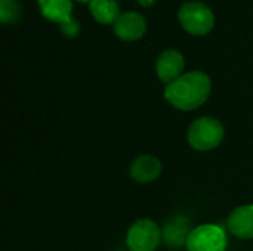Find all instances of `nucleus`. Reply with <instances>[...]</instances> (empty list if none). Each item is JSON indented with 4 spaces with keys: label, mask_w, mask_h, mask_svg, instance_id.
<instances>
[{
    "label": "nucleus",
    "mask_w": 253,
    "mask_h": 251,
    "mask_svg": "<svg viewBox=\"0 0 253 251\" xmlns=\"http://www.w3.org/2000/svg\"><path fill=\"white\" fill-rule=\"evenodd\" d=\"M184 67H185L184 56L178 50H165L163 53H160L156 62L157 75L163 83H166V86L173 83L182 75Z\"/></svg>",
    "instance_id": "nucleus-7"
},
{
    "label": "nucleus",
    "mask_w": 253,
    "mask_h": 251,
    "mask_svg": "<svg viewBox=\"0 0 253 251\" xmlns=\"http://www.w3.org/2000/svg\"><path fill=\"white\" fill-rule=\"evenodd\" d=\"M160 243L162 229L151 219L136 220L126 235V246L130 251H154Z\"/></svg>",
    "instance_id": "nucleus-4"
},
{
    "label": "nucleus",
    "mask_w": 253,
    "mask_h": 251,
    "mask_svg": "<svg viewBox=\"0 0 253 251\" xmlns=\"http://www.w3.org/2000/svg\"><path fill=\"white\" fill-rule=\"evenodd\" d=\"M89 9L92 16L101 24H114L120 16V7L116 0H92Z\"/></svg>",
    "instance_id": "nucleus-12"
},
{
    "label": "nucleus",
    "mask_w": 253,
    "mask_h": 251,
    "mask_svg": "<svg viewBox=\"0 0 253 251\" xmlns=\"http://www.w3.org/2000/svg\"><path fill=\"white\" fill-rule=\"evenodd\" d=\"M211 90V78L202 71H191L168 84L165 98L170 105L181 111H193L208 101Z\"/></svg>",
    "instance_id": "nucleus-1"
},
{
    "label": "nucleus",
    "mask_w": 253,
    "mask_h": 251,
    "mask_svg": "<svg viewBox=\"0 0 253 251\" xmlns=\"http://www.w3.org/2000/svg\"><path fill=\"white\" fill-rule=\"evenodd\" d=\"M77 1H89V3H90L92 0H77Z\"/></svg>",
    "instance_id": "nucleus-16"
},
{
    "label": "nucleus",
    "mask_w": 253,
    "mask_h": 251,
    "mask_svg": "<svg viewBox=\"0 0 253 251\" xmlns=\"http://www.w3.org/2000/svg\"><path fill=\"white\" fill-rule=\"evenodd\" d=\"M190 232V220L182 215H175L165 223L162 229V241L169 249H181L187 246Z\"/></svg>",
    "instance_id": "nucleus-6"
},
{
    "label": "nucleus",
    "mask_w": 253,
    "mask_h": 251,
    "mask_svg": "<svg viewBox=\"0 0 253 251\" xmlns=\"http://www.w3.org/2000/svg\"><path fill=\"white\" fill-rule=\"evenodd\" d=\"M145 31H147L145 19L142 15L136 12L122 13L114 22V34L125 41L138 40L145 34Z\"/></svg>",
    "instance_id": "nucleus-8"
},
{
    "label": "nucleus",
    "mask_w": 253,
    "mask_h": 251,
    "mask_svg": "<svg viewBox=\"0 0 253 251\" xmlns=\"http://www.w3.org/2000/svg\"><path fill=\"white\" fill-rule=\"evenodd\" d=\"M162 173V163L154 155H139L129 167L130 178L138 183H151Z\"/></svg>",
    "instance_id": "nucleus-10"
},
{
    "label": "nucleus",
    "mask_w": 253,
    "mask_h": 251,
    "mask_svg": "<svg viewBox=\"0 0 253 251\" xmlns=\"http://www.w3.org/2000/svg\"><path fill=\"white\" fill-rule=\"evenodd\" d=\"M188 251H225L227 235L218 225H202L191 229L188 241Z\"/></svg>",
    "instance_id": "nucleus-5"
},
{
    "label": "nucleus",
    "mask_w": 253,
    "mask_h": 251,
    "mask_svg": "<svg viewBox=\"0 0 253 251\" xmlns=\"http://www.w3.org/2000/svg\"><path fill=\"white\" fill-rule=\"evenodd\" d=\"M21 16V6L15 0H0V21L3 24L16 22Z\"/></svg>",
    "instance_id": "nucleus-13"
},
{
    "label": "nucleus",
    "mask_w": 253,
    "mask_h": 251,
    "mask_svg": "<svg viewBox=\"0 0 253 251\" xmlns=\"http://www.w3.org/2000/svg\"><path fill=\"white\" fill-rule=\"evenodd\" d=\"M225 129L222 123L213 117H200L188 129V143L196 151H211L224 141Z\"/></svg>",
    "instance_id": "nucleus-2"
},
{
    "label": "nucleus",
    "mask_w": 253,
    "mask_h": 251,
    "mask_svg": "<svg viewBox=\"0 0 253 251\" xmlns=\"http://www.w3.org/2000/svg\"><path fill=\"white\" fill-rule=\"evenodd\" d=\"M59 28H61V33H62L65 37L74 38V37L79 34V31H80V24H79V21H77L76 18L71 16L68 21L59 24Z\"/></svg>",
    "instance_id": "nucleus-14"
},
{
    "label": "nucleus",
    "mask_w": 253,
    "mask_h": 251,
    "mask_svg": "<svg viewBox=\"0 0 253 251\" xmlns=\"http://www.w3.org/2000/svg\"><path fill=\"white\" fill-rule=\"evenodd\" d=\"M227 228L234 237L240 240L253 238V204L234 209L228 216Z\"/></svg>",
    "instance_id": "nucleus-9"
},
{
    "label": "nucleus",
    "mask_w": 253,
    "mask_h": 251,
    "mask_svg": "<svg viewBox=\"0 0 253 251\" xmlns=\"http://www.w3.org/2000/svg\"><path fill=\"white\" fill-rule=\"evenodd\" d=\"M156 1H157V0H138V3H139L141 6H145V7H150V6H153Z\"/></svg>",
    "instance_id": "nucleus-15"
},
{
    "label": "nucleus",
    "mask_w": 253,
    "mask_h": 251,
    "mask_svg": "<svg viewBox=\"0 0 253 251\" xmlns=\"http://www.w3.org/2000/svg\"><path fill=\"white\" fill-rule=\"evenodd\" d=\"M39 7L42 15L52 21L62 24L71 18L73 1L71 0H39Z\"/></svg>",
    "instance_id": "nucleus-11"
},
{
    "label": "nucleus",
    "mask_w": 253,
    "mask_h": 251,
    "mask_svg": "<svg viewBox=\"0 0 253 251\" xmlns=\"http://www.w3.org/2000/svg\"><path fill=\"white\" fill-rule=\"evenodd\" d=\"M178 19L184 30L194 36L208 34L215 25L213 12L200 1H188L178 12Z\"/></svg>",
    "instance_id": "nucleus-3"
}]
</instances>
